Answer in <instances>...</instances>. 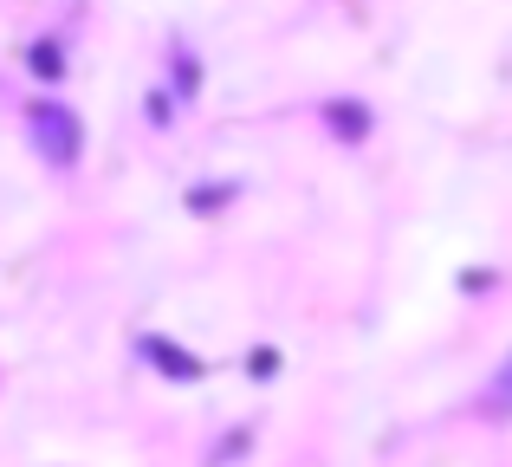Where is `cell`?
<instances>
[{"label": "cell", "mask_w": 512, "mask_h": 467, "mask_svg": "<svg viewBox=\"0 0 512 467\" xmlns=\"http://www.w3.org/2000/svg\"><path fill=\"white\" fill-rule=\"evenodd\" d=\"M26 130H33L39 156H46L52 169H72L78 150H85V124H78V111L59 104V98H39L33 111H26Z\"/></svg>", "instance_id": "6da1fadb"}, {"label": "cell", "mask_w": 512, "mask_h": 467, "mask_svg": "<svg viewBox=\"0 0 512 467\" xmlns=\"http://www.w3.org/2000/svg\"><path fill=\"white\" fill-rule=\"evenodd\" d=\"M325 124H331V137L363 143V137H370V104H363V98H331L325 104Z\"/></svg>", "instance_id": "7a4b0ae2"}, {"label": "cell", "mask_w": 512, "mask_h": 467, "mask_svg": "<svg viewBox=\"0 0 512 467\" xmlns=\"http://www.w3.org/2000/svg\"><path fill=\"white\" fill-rule=\"evenodd\" d=\"M480 416H487V422H512V357L493 370L487 390H480Z\"/></svg>", "instance_id": "3957f363"}, {"label": "cell", "mask_w": 512, "mask_h": 467, "mask_svg": "<svg viewBox=\"0 0 512 467\" xmlns=\"http://www.w3.org/2000/svg\"><path fill=\"white\" fill-rule=\"evenodd\" d=\"M137 351H150V357H163V364H156V370H163V377H201V357H188V351H175V344H163V338H143L137 344Z\"/></svg>", "instance_id": "277c9868"}, {"label": "cell", "mask_w": 512, "mask_h": 467, "mask_svg": "<svg viewBox=\"0 0 512 467\" xmlns=\"http://www.w3.org/2000/svg\"><path fill=\"white\" fill-rule=\"evenodd\" d=\"M175 98H188V104H195V91H201V65L195 59H188V46H175Z\"/></svg>", "instance_id": "5b68a950"}, {"label": "cell", "mask_w": 512, "mask_h": 467, "mask_svg": "<svg viewBox=\"0 0 512 467\" xmlns=\"http://www.w3.org/2000/svg\"><path fill=\"white\" fill-rule=\"evenodd\" d=\"M33 72H46V78L65 72V59H59V46H52V39H46V46H33Z\"/></svg>", "instance_id": "8992f818"}]
</instances>
